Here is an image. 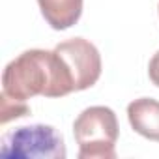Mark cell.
Returning a JSON list of instances; mask_svg holds the SVG:
<instances>
[{
	"mask_svg": "<svg viewBox=\"0 0 159 159\" xmlns=\"http://www.w3.org/2000/svg\"><path fill=\"white\" fill-rule=\"evenodd\" d=\"M71 92H75L73 79L54 49L25 51L2 73V96L15 101H28L36 96L64 98Z\"/></svg>",
	"mask_w": 159,
	"mask_h": 159,
	"instance_id": "obj_1",
	"label": "cell"
},
{
	"mask_svg": "<svg viewBox=\"0 0 159 159\" xmlns=\"http://www.w3.org/2000/svg\"><path fill=\"white\" fill-rule=\"evenodd\" d=\"M118 133V120L112 109L103 105L84 109L73 122L79 159H114Z\"/></svg>",
	"mask_w": 159,
	"mask_h": 159,
	"instance_id": "obj_2",
	"label": "cell"
},
{
	"mask_svg": "<svg viewBox=\"0 0 159 159\" xmlns=\"http://www.w3.org/2000/svg\"><path fill=\"white\" fill-rule=\"evenodd\" d=\"M2 159H64L66 144L62 133L52 125L34 124L4 133L0 140Z\"/></svg>",
	"mask_w": 159,
	"mask_h": 159,
	"instance_id": "obj_3",
	"label": "cell"
},
{
	"mask_svg": "<svg viewBox=\"0 0 159 159\" xmlns=\"http://www.w3.org/2000/svg\"><path fill=\"white\" fill-rule=\"evenodd\" d=\"M54 51L66 62L73 79L75 92L86 90L101 77V54L94 43L84 38H71L54 47Z\"/></svg>",
	"mask_w": 159,
	"mask_h": 159,
	"instance_id": "obj_4",
	"label": "cell"
},
{
	"mask_svg": "<svg viewBox=\"0 0 159 159\" xmlns=\"http://www.w3.org/2000/svg\"><path fill=\"white\" fill-rule=\"evenodd\" d=\"M127 120L135 133L159 142V101L140 98L127 105Z\"/></svg>",
	"mask_w": 159,
	"mask_h": 159,
	"instance_id": "obj_5",
	"label": "cell"
},
{
	"mask_svg": "<svg viewBox=\"0 0 159 159\" xmlns=\"http://www.w3.org/2000/svg\"><path fill=\"white\" fill-rule=\"evenodd\" d=\"M41 15L54 30H67L83 13V0H38Z\"/></svg>",
	"mask_w": 159,
	"mask_h": 159,
	"instance_id": "obj_6",
	"label": "cell"
},
{
	"mask_svg": "<svg viewBox=\"0 0 159 159\" xmlns=\"http://www.w3.org/2000/svg\"><path fill=\"white\" fill-rule=\"evenodd\" d=\"M0 122L8 124L13 118H23L26 114H30V107L26 105V101H15L10 99L6 96H2V107H0Z\"/></svg>",
	"mask_w": 159,
	"mask_h": 159,
	"instance_id": "obj_7",
	"label": "cell"
},
{
	"mask_svg": "<svg viewBox=\"0 0 159 159\" xmlns=\"http://www.w3.org/2000/svg\"><path fill=\"white\" fill-rule=\"evenodd\" d=\"M148 77H150V81L159 88V51L152 56V60L148 64Z\"/></svg>",
	"mask_w": 159,
	"mask_h": 159,
	"instance_id": "obj_8",
	"label": "cell"
}]
</instances>
